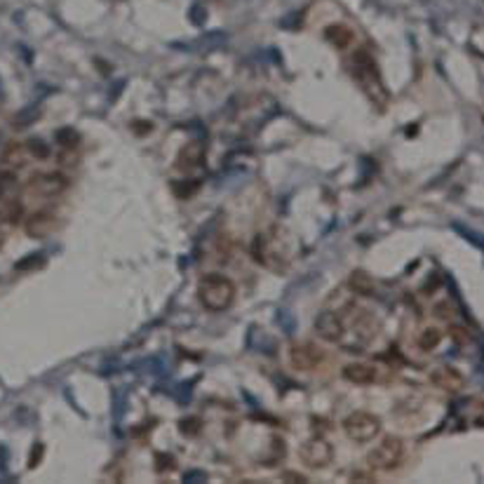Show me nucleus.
<instances>
[{
	"label": "nucleus",
	"mask_w": 484,
	"mask_h": 484,
	"mask_svg": "<svg viewBox=\"0 0 484 484\" xmlns=\"http://www.w3.org/2000/svg\"><path fill=\"white\" fill-rule=\"evenodd\" d=\"M351 63H353V76L355 81H358V85L367 92V97L374 101V104H381V108H383L388 101V92L383 87V81H381L376 59L371 57L367 50H358L351 57Z\"/></svg>",
	"instance_id": "nucleus-1"
},
{
	"label": "nucleus",
	"mask_w": 484,
	"mask_h": 484,
	"mask_svg": "<svg viewBox=\"0 0 484 484\" xmlns=\"http://www.w3.org/2000/svg\"><path fill=\"white\" fill-rule=\"evenodd\" d=\"M235 282L221 273H210L197 282V299L207 311H226L235 301Z\"/></svg>",
	"instance_id": "nucleus-2"
},
{
	"label": "nucleus",
	"mask_w": 484,
	"mask_h": 484,
	"mask_svg": "<svg viewBox=\"0 0 484 484\" xmlns=\"http://www.w3.org/2000/svg\"><path fill=\"white\" fill-rule=\"evenodd\" d=\"M404 458V440L398 435H386L383 440L379 442V447H374L367 454V463L371 470L386 473V470H395Z\"/></svg>",
	"instance_id": "nucleus-3"
},
{
	"label": "nucleus",
	"mask_w": 484,
	"mask_h": 484,
	"mask_svg": "<svg viewBox=\"0 0 484 484\" xmlns=\"http://www.w3.org/2000/svg\"><path fill=\"white\" fill-rule=\"evenodd\" d=\"M344 431L353 442H371L379 438L381 433V418L371 411H353V414L346 416L344 421Z\"/></svg>",
	"instance_id": "nucleus-4"
},
{
	"label": "nucleus",
	"mask_w": 484,
	"mask_h": 484,
	"mask_svg": "<svg viewBox=\"0 0 484 484\" xmlns=\"http://www.w3.org/2000/svg\"><path fill=\"white\" fill-rule=\"evenodd\" d=\"M299 458L311 470H322V468H329L331 461H334V447L324 438H311L299 447Z\"/></svg>",
	"instance_id": "nucleus-5"
},
{
	"label": "nucleus",
	"mask_w": 484,
	"mask_h": 484,
	"mask_svg": "<svg viewBox=\"0 0 484 484\" xmlns=\"http://www.w3.org/2000/svg\"><path fill=\"white\" fill-rule=\"evenodd\" d=\"M324 351L315 341H297L289 348V362L297 371H313L324 362Z\"/></svg>",
	"instance_id": "nucleus-6"
},
{
	"label": "nucleus",
	"mask_w": 484,
	"mask_h": 484,
	"mask_svg": "<svg viewBox=\"0 0 484 484\" xmlns=\"http://www.w3.org/2000/svg\"><path fill=\"white\" fill-rule=\"evenodd\" d=\"M26 188L34 195L57 197V195H61L63 190L68 188V179L63 177V174H59V172H41V174H34V177L29 179Z\"/></svg>",
	"instance_id": "nucleus-7"
},
{
	"label": "nucleus",
	"mask_w": 484,
	"mask_h": 484,
	"mask_svg": "<svg viewBox=\"0 0 484 484\" xmlns=\"http://www.w3.org/2000/svg\"><path fill=\"white\" fill-rule=\"evenodd\" d=\"M205 158H207V146L200 139H190L186 146H181L179 155H177V170L181 172H195L205 165Z\"/></svg>",
	"instance_id": "nucleus-8"
},
{
	"label": "nucleus",
	"mask_w": 484,
	"mask_h": 484,
	"mask_svg": "<svg viewBox=\"0 0 484 484\" xmlns=\"http://www.w3.org/2000/svg\"><path fill=\"white\" fill-rule=\"evenodd\" d=\"M315 331L324 341H331V344H336V341H341V339H344V334H346L344 317H341L336 311H322V313H317L315 315Z\"/></svg>",
	"instance_id": "nucleus-9"
},
{
	"label": "nucleus",
	"mask_w": 484,
	"mask_h": 484,
	"mask_svg": "<svg viewBox=\"0 0 484 484\" xmlns=\"http://www.w3.org/2000/svg\"><path fill=\"white\" fill-rule=\"evenodd\" d=\"M57 226H59V221L52 212L38 210L36 214H31V217L26 219L24 231H26L29 237H34V240H43V237L52 235L54 231H57Z\"/></svg>",
	"instance_id": "nucleus-10"
},
{
	"label": "nucleus",
	"mask_w": 484,
	"mask_h": 484,
	"mask_svg": "<svg viewBox=\"0 0 484 484\" xmlns=\"http://www.w3.org/2000/svg\"><path fill=\"white\" fill-rule=\"evenodd\" d=\"M344 379L355 386H371L379 381V369L367 362H351L344 367Z\"/></svg>",
	"instance_id": "nucleus-11"
},
{
	"label": "nucleus",
	"mask_w": 484,
	"mask_h": 484,
	"mask_svg": "<svg viewBox=\"0 0 484 484\" xmlns=\"http://www.w3.org/2000/svg\"><path fill=\"white\" fill-rule=\"evenodd\" d=\"M431 383L442 388V391H447V393H456L463 388V374L454 367H438V369H433Z\"/></svg>",
	"instance_id": "nucleus-12"
},
{
	"label": "nucleus",
	"mask_w": 484,
	"mask_h": 484,
	"mask_svg": "<svg viewBox=\"0 0 484 484\" xmlns=\"http://www.w3.org/2000/svg\"><path fill=\"white\" fill-rule=\"evenodd\" d=\"M0 163L5 165V168L10 170H19L24 165L29 163V150L26 144H19V141H12V144H7L3 148V153H0Z\"/></svg>",
	"instance_id": "nucleus-13"
},
{
	"label": "nucleus",
	"mask_w": 484,
	"mask_h": 484,
	"mask_svg": "<svg viewBox=\"0 0 484 484\" xmlns=\"http://www.w3.org/2000/svg\"><path fill=\"white\" fill-rule=\"evenodd\" d=\"M346 287L351 289L353 294H360V297H374L376 294V280L367 271H353L351 277H348Z\"/></svg>",
	"instance_id": "nucleus-14"
},
{
	"label": "nucleus",
	"mask_w": 484,
	"mask_h": 484,
	"mask_svg": "<svg viewBox=\"0 0 484 484\" xmlns=\"http://www.w3.org/2000/svg\"><path fill=\"white\" fill-rule=\"evenodd\" d=\"M324 38H327L336 50H346V47L355 41V34L346 24H329V26L324 29Z\"/></svg>",
	"instance_id": "nucleus-15"
},
{
	"label": "nucleus",
	"mask_w": 484,
	"mask_h": 484,
	"mask_svg": "<svg viewBox=\"0 0 484 484\" xmlns=\"http://www.w3.org/2000/svg\"><path fill=\"white\" fill-rule=\"evenodd\" d=\"M197 188H200V181L197 179H184V181H172V193L181 197V200H188V197H193L197 193Z\"/></svg>",
	"instance_id": "nucleus-16"
},
{
	"label": "nucleus",
	"mask_w": 484,
	"mask_h": 484,
	"mask_svg": "<svg viewBox=\"0 0 484 484\" xmlns=\"http://www.w3.org/2000/svg\"><path fill=\"white\" fill-rule=\"evenodd\" d=\"M440 341H442V331L435 327H428L423 334L418 336V348H421L423 353H431L440 346Z\"/></svg>",
	"instance_id": "nucleus-17"
},
{
	"label": "nucleus",
	"mask_w": 484,
	"mask_h": 484,
	"mask_svg": "<svg viewBox=\"0 0 484 484\" xmlns=\"http://www.w3.org/2000/svg\"><path fill=\"white\" fill-rule=\"evenodd\" d=\"M54 139H57L59 148H78L81 146V134H78L73 127H63L57 134H54Z\"/></svg>",
	"instance_id": "nucleus-18"
},
{
	"label": "nucleus",
	"mask_w": 484,
	"mask_h": 484,
	"mask_svg": "<svg viewBox=\"0 0 484 484\" xmlns=\"http://www.w3.org/2000/svg\"><path fill=\"white\" fill-rule=\"evenodd\" d=\"M57 163L63 170L78 168V163H81V150L78 148H61V153L57 155Z\"/></svg>",
	"instance_id": "nucleus-19"
},
{
	"label": "nucleus",
	"mask_w": 484,
	"mask_h": 484,
	"mask_svg": "<svg viewBox=\"0 0 484 484\" xmlns=\"http://www.w3.org/2000/svg\"><path fill=\"white\" fill-rule=\"evenodd\" d=\"M179 431L184 435H188V438H190V435L195 438V435H200V431H202V421L197 416H186V418H181V421H179Z\"/></svg>",
	"instance_id": "nucleus-20"
},
{
	"label": "nucleus",
	"mask_w": 484,
	"mask_h": 484,
	"mask_svg": "<svg viewBox=\"0 0 484 484\" xmlns=\"http://www.w3.org/2000/svg\"><path fill=\"white\" fill-rule=\"evenodd\" d=\"M26 150H29V155L38 158V160H47V158H50V148H47L45 141L29 139V141H26Z\"/></svg>",
	"instance_id": "nucleus-21"
},
{
	"label": "nucleus",
	"mask_w": 484,
	"mask_h": 484,
	"mask_svg": "<svg viewBox=\"0 0 484 484\" xmlns=\"http://www.w3.org/2000/svg\"><path fill=\"white\" fill-rule=\"evenodd\" d=\"M449 334L456 344H470V334H468V329H463L461 324H451Z\"/></svg>",
	"instance_id": "nucleus-22"
},
{
	"label": "nucleus",
	"mask_w": 484,
	"mask_h": 484,
	"mask_svg": "<svg viewBox=\"0 0 484 484\" xmlns=\"http://www.w3.org/2000/svg\"><path fill=\"white\" fill-rule=\"evenodd\" d=\"M155 465H158V473H165V470H172V468H177V461H174L172 456H165L163 451H160V454H155Z\"/></svg>",
	"instance_id": "nucleus-23"
},
{
	"label": "nucleus",
	"mask_w": 484,
	"mask_h": 484,
	"mask_svg": "<svg viewBox=\"0 0 484 484\" xmlns=\"http://www.w3.org/2000/svg\"><path fill=\"white\" fill-rule=\"evenodd\" d=\"M435 315L442 317V320H454V313H451V304H449V301H440V304L435 306Z\"/></svg>",
	"instance_id": "nucleus-24"
},
{
	"label": "nucleus",
	"mask_w": 484,
	"mask_h": 484,
	"mask_svg": "<svg viewBox=\"0 0 484 484\" xmlns=\"http://www.w3.org/2000/svg\"><path fill=\"white\" fill-rule=\"evenodd\" d=\"M31 264H45V259L41 257V254H34V257H29V259H21L19 264H17V271H29V268H34Z\"/></svg>",
	"instance_id": "nucleus-25"
},
{
	"label": "nucleus",
	"mask_w": 484,
	"mask_h": 484,
	"mask_svg": "<svg viewBox=\"0 0 484 484\" xmlns=\"http://www.w3.org/2000/svg\"><path fill=\"white\" fill-rule=\"evenodd\" d=\"M43 451H45L43 444H34V449H31V458H29V468H38V463L43 461Z\"/></svg>",
	"instance_id": "nucleus-26"
},
{
	"label": "nucleus",
	"mask_w": 484,
	"mask_h": 484,
	"mask_svg": "<svg viewBox=\"0 0 484 484\" xmlns=\"http://www.w3.org/2000/svg\"><path fill=\"white\" fill-rule=\"evenodd\" d=\"M280 480H282V482H299V484L308 482L306 475H299V473H294V470H284V473L280 475Z\"/></svg>",
	"instance_id": "nucleus-27"
},
{
	"label": "nucleus",
	"mask_w": 484,
	"mask_h": 484,
	"mask_svg": "<svg viewBox=\"0 0 484 484\" xmlns=\"http://www.w3.org/2000/svg\"><path fill=\"white\" fill-rule=\"evenodd\" d=\"M7 181H12L10 174H0V197H3V193H5V184H7Z\"/></svg>",
	"instance_id": "nucleus-28"
},
{
	"label": "nucleus",
	"mask_w": 484,
	"mask_h": 484,
	"mask_svg": "<svg viewBox=\"0 0 484 484\" xmlns=\"http://www.w3.org/2000/svg\"><path fill=\"white\" fill-rule=\"evenodd\" d=\"M353 482H374V478H367V475H353Z\"/></svg>",
	"instance_id": "nucleus-29"
},
{
	"label": "nucleus",
	"mask_w": 484,
	"mask_h": 484,
	"mask_svg": "<svg viewBox=\"0 0 484 484\" xmlns=\"http://www.w3.org/2000/svg\"><path fill=\"white\" fill-rule=\"evenodd\" d=\"M5 244V233H3V228H0V247Z\"/></svg>",
	"instance_id": "nucleus-30"
}]
</instances>
